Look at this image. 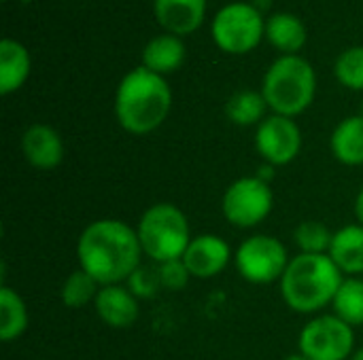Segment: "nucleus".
<instances>
[{"mask_svg":"<svg viewBox=\"0 0 363 360\" xmlns=\"http://www.w3.org/2000/svg\"><path fill=\"white\" fill-rule=\"evenodd\" d=\"M143 246L138 233L123 221L102 219L89 223L77 242V259L100 286L128 280L140 267Z\"/></svg>","mask_w":363,"mask_h":360,"instance_id":"nucleus-1","label":"nucleus"},{"mask_svg":"<svg viewBox=\"0 0 363 360\" xmlns=\"http://www.w3.org/2000/svg\"><path fill=\"white\" fill-rule=\"evenodd\" d=\"M172 106V89L162 74L138 66L130 70L115 93V117L119 125L134 136L155 132Z\"/></svg>","mask_w":363,"mask_h":360,"instance_id":"nucleus-2","label":"nucleus"},{"mask_svg":"<svg viewBox=\"0 0 363 360\" xmlns=\"http://www.w3.org/2000/svg\"><path fill=\"white\" fill-rule=\"evenodd\" d=\"M342 272L330 255H304L294 257L281 278V295L289 310L298 314H315L334 301Z\"/></svg>","mask_w":363,"mask_h":360,"instance_id":"nucleus-3","label":"nucleus"},{"mask_svg":"<svg viewBox=\"0 0 363 360\" xmlns=\"http://www.w3.org/2000/svg\"><path fill=\"white\" fill-rule=\"evenodd\" d=\"M317 76L313 66L300 55H283L268 68L262 95L266 98L268 108L274 115L298 117L302 115L315 100Z\"/></svg>","mask_w":363,"mask_h":360,"instance_id":"nucleus-4","label":"nucleus"},{"mask_svg":"<svg viewBox=\"0 0 363 360\" xmlns=\"http://www.w3.org/2000/svg\"><path fill=\"white\" fill-rule=\"evenodd\" d=\"M136 233L143 252L160 265L183 259L189 242L194 240L187 216L174 204H155L147 208Z\"/></svg>","mask_w":363,"mask_h":360,"instance_id":"nucleus-5","label":"nucleus"},{"mask_svg":"<svg viewBox=\"0 0 363 360\" xmlns=\"http://www.w3.org/2000/svg\"><path fill=\"white\" fill-rule=\"evenodd\" d=\"M211 34L221 51L230 55H245L266 36V19L251 2H230L217 11Z\"/></svg>","mask_w":363,"mask_h":360,"instance_id":"nucleus-6","label":"nucleus"},{"mask_svg":"<svg viewBox=\"0 0 363 360\" xmlns=\"http://www.w3.org/2000/svg\"><path fill=\"white\" fill-rule=\"evenodd\" d=\"M272 206H274L272 189L259 176H245L234 180L225 189L221 202V210L228 223L240 229H251L259 225L264 219H268Z\"/></svg>","mask_w":363,"mask_h":360,"instance_id":"nucleus-7","label":"nucleus"},{"mask_svg":"<svg viewBox=\"0 0 363 360\" xmlns=\"http://www.w3.org/2000/svg\"><path fill=\"white\" fill-rule=\"evenodd\" d=\"M236 269L251 284H270L281 280L287 265V248L279 238L251 236L236 250Z\"/></svg>","mask_w":363,"mask_h":360,"instance_id":"nucleus-8","label":"nucleus"},{"mask_svg":"<svg viewBox=\"0 0 363 360\" xmlns=\"http://www.w3.org/2000/svg\"><path fill=\"white\" fill-rule=\"evenodd\" d=\"M353 327L336 314L311 320L298 339L300 354L308 360H345L353 356Z\"/></svg>","mask_w":363,"mask_h":360,"instance_id":"nucleus-9","label":"nucleus"},{"mask_svg":"<svg viewBox=\"0 0 363 360\" xmlns=\"http://www.w3.org/2000/svg\"><path fill=\"white\" fill-rule=\"evenodd\" d=\"M255 146L268 166H287L302 149V132L294 119L272 112L257 125Z\"/></svg>","mask_w":363,"mask_h":360,"instance_id":"nucleus-10","label":"nucleus"},{"mask_svg":"<svg viewBox=\"0 0 363 360\" xmlns=\"http://www.w3.org/2000/svg\"><path fill=\"white\" fill-rule=\"evenodd\" d=\"M230 259H232V250L228 242L213 233L194 238L183 255L185 267L189 269L194 278H200V280L215 278L217 274H221L228 267Z\"/></svg>","mask_w":363,"mask_h":360,"instance_id":"nucleus-11","label":"nucleus"},{"mask_svg":"<svg viewBox=\"0 0 363 360\" xmlns=\"http://www.w3.org/2000/svg\"><path fill=\"white\" fill-rule=\"evenodd\" d=\"M157 23L174 36L194 34L206 17V0H153Z\"/></svg>","mask_w":363,"mask_h":360,"instance_id":"nucleus-12","label":"nucleus"},{"mask_svg":"<svg viewBox=\"0 0 363 360\" xmlns=\"http://www.w3.org/2000/svg\"><path fill=\"white\" fill-rule=\"evenodd\" d=\"M21 151L26 161L38 170H53L64 159V142L60 134L45 123H34L23 132Z\"/></svg>","mask_w":363,"mask_h":360,"instance_id":"nucleus-13","label":"nucleus"},{"mask_svg":"<svg viewBox=\"0 0 363 360\" xmlns=\"http://www.w3.org/2000/svg\"><path fill=\"white\" fill-rule=\"evenodd\" d=\"M94 308L100 320L113 329H130L138 320L136 297L132 295L130 289H123L119 284L100 286Z\"/></svg>","mask_w":363,"mask_h":360,"instance_id":"nucleus-14","label":"nucleus"},{"mask_svg":"<svg viewBox=\"0 0 363 360\" xmlns=\"http://www.w3.org/2000/svg\"><path fill=\"white\" fill-rule=\"evenodd\" d=\"M187 49L181 40V36L174 34H160L151 38L143 49V66L155 74H170L179 70L185 62Z\"/></svg>","mask_w":363,"mask_h":360,"instance_id":"nucleus-15","label":"nucleus"},{"mask_svg":"<svg viewBox=\"0 0 363 360\" xmlns=\"http://www.w3.org/2000/svg\"><path fill=\"white\" fill-rule=\"evenodd\" d=\"M32 59L28 49L15 38L0 40V93L17 91L30 76Z\"/></svg>","mask_w":363,"mask_h":360,"instance_id":"nucleus-16","label":"nucleus"},{"mask_svg":"<svg viewBox=\"0 0 363 360\" xmlns=\"http://www.w3.org/2000/svg\"><path fill=\"white\" fill-rule=\"evenodd\" d=\"M266 38L283 55H298L306 45L308 32L304 21L294 13H274L266 19Z\"/></svg>","mask_w":363,"mask_h":360,"instance_id":"nucleus-17","label":"nucleus"},{"mask_svg":"<svg viewBox=\"0 0 363 360\" xmlns=\"http://www.w3.org/2000/svg\"><path fill=\"white\" fill-rule=\"evenodd\" d=\"M328 255L342 274H363V225H347L336 231Z\"/></svg>","mask_w":363,"mask_h":360,"instance_id":"nucleus-18","label":"nucleus"},{"mask_svg":"<svg viewBox=\"0 0 363 360\" xmlns=\"http://www.w3.org/2000/svg\"><path fill=\"white\" fill-rule=\"evenodd\" d=\"M334 157L345 166H363V117H347L340 121L330 140Z\"/></svg>","mask_w":363,"mask_h":360,"instance_id":"nucleus-19","label":"nucleus"},{"mask_svg":"<svg viewBox=\"0 0 363 360\" xmlns=\"http://www.w3.org/2000/svg\"><path fill=\"white\" fill-rule=\"evenodd\" d=\"M28 327V308L17 291L2 286L0 289V339L13 342Z\"/></svg>","mask_w":363,"mask_h":360,"instance_id":"nucleus-20","label":"nucleus"},{"mask_svg":"<svg viewBox=\"0 0 363 360\" xmlns=\"http://www.w3.org/2000/svg\"><path fill=\"white\" fill-rule=\"evenodd\" d=\"M266 110H268L266 98L262 95V91H253V89L234 93L225 104L228 119L234 125H242V127H249L255 123L259 125L266 119Z\"/></svg>","mask_w":363,"mask_h":360,"instance_id":"nucleus-21","label":"nucleus"},{"mask_svg":"<svg viewBox=\"0 0 363 360\" xmlns=\"http://www.w3.org/2000/svg\"><path fill=\"white\" fill-rule=\"evenodd\" d=\"M334 314L351 327L363 325V280L349 278L340 284L334 301Z\"/></svg>","mask_w":363,"mask_h":360,"instance_id":"nucleus-22","label":"nucleus"},{"mask_svg":"<svg viewBox=\"0 0 363 360\" xmlns=\"http://www.w3.org/2000/svg\"><path fill=\"white\" fill-rule=\"evenodd\" d=\"M98 291H100V284L85 272V269H77L72 272L64 284H62V291H60V297H62V303L70 310H79L83 306H87L89 301H96L98 297Z\"/></svg>","mask_w":363,"mask_h":360,"instance_id":"nucleus-23","label":"nucleus"},{"mask_svg":"<svg viewBox=\"0 0 363 360\" xmlns=\"http://www.w3.org/2000/svg\"><path fill=\"white\" fill-rule=\"evenodd\" d=\"M294 238L304 255H325L330 252L334 233H330V229L319 221H304L298 225Z\"/></svg>","mask_w":363,"mask_h":360,"instance_id":"nucleus-24","label":"nucleus"},{"mask_svg":"<svg viewBox=\"0 0 363 360\" xmlns=\"http://www.w3.org/2000/svg\"><path fill=\"white\" fill-rule=\"evenodd\" d=\"M336 79L353 91H363V47H351L334 64Z\"/></svg>","mask_w":363,"mask_h":360,"instance_id":"nucleus-25","label":"nucleus"},{"mask_svg":"<svg viewBox=\"0 0 363 360\" xmlns=\"http://www.w3.org/2000/svg\"><path fill=\"white\" fill-rule=\"evenodd\" d=\"M128 289L132 291V295L138 299H149L153 297L160 289H162V280H160V272H153L149 267H138L130 278H128Z\"/></svg>","mask_w":363,"mask_h":360,"instance_id":"nucleus-26","label":"nucleus"},{"mask_svg":"<svg viewBox=\"0 0 363 360\" xmlns=\"http://www.w3.org/2000/svg\"><path fill=\"white\" fill-rule=\"evenodd\" d=\"M160 280H162V289H168V291H183L191 278L189 269L185 267L183 259H177V261H168V263H162L160 265Z\"/></svg>","mask_w":363,"mask_h":360,"instance_id":"nucleus-27","label":"nucleus"},{"mask_svg":"<svg viewBox=\"0 0 363 360\" xmlns=\"http://www.w3.org/2000/svg\"><path fill=\"white\" fill-rule=\"evenodd\" d=\"M355 216H357L359 225H363V189L357 193V199H355Z\"/></svg>","mask_w":363,"mask_h":360,"instance_id":"nucleus-28","label":"nucleus"},{"mask_svg":"<svg viewBox=\"0 0 363 360\" xmlns=\"http://www.w3.org/2000/svg\"><path fill=\"white\" fill-rule=\"evenodd\" d=\"M351 360H363V348H359V350L351 356Z\"/></svg>","mask_w":363,"mask_h":360,"instance_id":"nucleus-29","label":"nucleus"},{"mask_svg":"<svg viewBox=\"0 0 363 360\" xmlns=\"http://www.w3.org/2000/svg\"><path fill=\"white\" fill-rule=\"evenodd\" d=\"M285 360H308L306 356H302V354H294V356H289V359Z\"/></svg>","mask_w":363,"mask_h":360,"instance_id":"nucleus-30","label":"nucleus"},{"mask_svg":"<svg viewBox=\"0 0 363 360\" xmlns=\"http://www.w3.org/2000/svg\"><path fill=\"white\" fill-rule=\"evenodd\" d=\"M2 2H9V0H2Z\"/></svg>","mask_w":363,"mask_h":360,"instance_id":"nucleus-31","label":"nucleus"}]
</instances>
